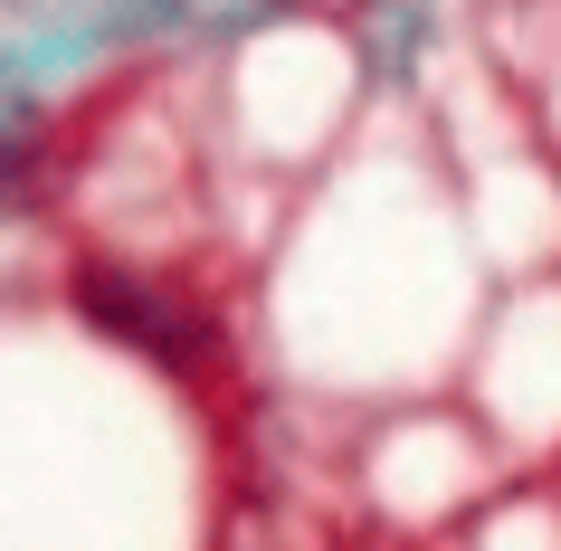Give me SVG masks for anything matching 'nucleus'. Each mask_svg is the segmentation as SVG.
<instances>
[{
	"label": "nucleus",
	"mask_w": 561,
	"mask_h": 551,
	"mask_svg": "<svg viewBox=\"0 0 561 551\" xmlns=\"http://www.w3.org/2000/svg\"><path fill=\"white\" fill-rule=\"evenodd\" d=\"M77 305H87L95 333H115V343L152 352V361H201V314H181L172 295H152L144 276H115V266H87L77 276Z\"/></svg>",
	"instance_id": "f257e3e1"
}]
</instances>
